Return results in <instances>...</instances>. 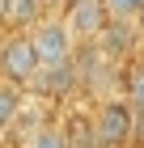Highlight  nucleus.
<instances>
[{
  "mask_svg": "<svg viewBox=\"0 0 144 148\" xmlns=\"http://www.w3.org/2000/svg\"><path fill=\"white\" fill-rule=\"evenodd\" d=\"M140 114H144V110H140ZM140 144H144V127H140Z\"/></svg>",
  "mask_w": 144,
  "mask_h": 148,
  "instance_id": "16",
  "label": "nucleus"
},
{
  "mask_svg": "<svg viewBox=\"0 0 144 148\" xmlns=\"http://www.w3.org/2000/svg\"><path fill=\"white\" fill-rule=\"evenodd\" d=\"M43 0H9V9H4V21L13 25V30H30L38 17H43Z\"/></svg>",
  "mask_w": 144,
  "mask_h": 148,
  "instance_id": "9",
  "label": "nucleus"
},
{
  "mask_svg": "<svg viewBox=\"0 0 144 148\" xmlns=\"http://www.w3.org/2000/svg\"><path fill=\"white\" fill-rule=\"evenodd\" d=\"M136 38H140V34H132V21H127V17H110L93 42L102 47V55H114V59H119V55H127V51L136 47Z\"/></svg>",
  "mask_w": 144,
  "mask_h": 148,
  "instance_id": "5",
  "label": "nucleus"
},
{
  "mask_svg": "<svg viewBox=\"0 0 144 148\" xmlns=\"http://www.w3.org/2000/svg\"><path fill=\"white\" fill-rule=\"evenodd\" d=\"M136 110L127 97H110V102H102L98 114H93V131H98V148H123L127 140L136 136Z\"/></svg>",
  "mask_w": 144,
  "mask_h": 148,
  "instance_id": "2",
  "label": "nucleus"
},
{
  "mask_svg": "<svg viewBox=\"0 0 144 148\" xmlns=\"http://www.w3.org/2000/svg\"><path fill=\"white\" fill-rule=\"evenodd\" d=\"M59 131H64L68 148H98V131H93V119H89L85 110H72L64 123H59Z\"/></svg>",
  "mask_w": 144,
  "mask_h": 148,
  "instance_id": "7",
  "label": "nucleus"
},
{
  "mask_svg": "<svg viewBox=\"0 0 144 148\" xmlns=\"http://www.w3.org/2000/svg\"><path fill=\"white\" fill-rule=\"evenodd\" d=\"M43 4H72V0H43Z\"/></svg>",
  "mask_w": 144,
  "mask_h": 148,
  "instance_id": "15",
  "label": "nucleus"
},
{
  "mask_svg": "<svg viewBox=\"0 0 144 148\" xmlns=\"http://www.w3.org/2000/svg\"><path fill=\"white\" fill-rule=\"evenodd\" d=\"M102 4H106V13H110V17H127V21L144 9V0H102Z\"/></svg>",
  "mask_w": 144,
  "mask_h": 148,
  "instance_id": "12",
  "label": "nucleus"
},
{
  "mask_svg": "<svg viewBox=\"0 0 144 148\" xmlns=\"http://www.w3.org/2000/svg\"><path fill=\"white\" fill-rule=\"evenodd\" d=\"M136 34H140V42H144V9L136 13Z\"/></svg>",
  "mask_w": 144,
  "mask_h": 148,
  "instance_id": "13",
  "label": "nucleus"
},
{
  "mask_svg": "<svg viewBox=\"0 0 144 148\" xmlns=\"http://www.w3.org/2000/svg\"><path fill=\"white\" fill-rule=\"evenodd\" d=\"M17 114H21V89L0 76V136L17 123Z\"/></svg>",
  "mask_w": 144,
  "mask_h": 148,
  "instance_id": "8",
  "label": "nucleus"
},
{
  "mask_svg": "<svg viewBox=\"0 0 144 148\" xmlns=\"http://www.w3.org/2000/svg\"><path fill=\"white\" fill-rule=\"evenodd\" d=\"M25 148H68L64 144V131L59 127H34L25 136Z\"/></svg>",
  "mask_w": 144,
  "mask_h": 148,
  "instance_id": "11",
  "label": "nucleus"
},
{
  "mask_svg": "<svg viewBox=\"0 0 144 148\" xmlns=\"http://www.w3.org/2000/svg\"><path fill=\"white\" fill-rule=\"evenodd\" d=\"M64 21H68V30H72V38L93 42V38L102 34V25L110 21V13H106L102 0H72V4H64Z\"/></svg>",
  "mask_w": 144,
  "mask_h": 148,
  "instance_id": "4",
  "label": "nucleus"
},
{
  "mask_svg": "<svg viewBox=\"0 0 144 148\" xmlns=\"http://www.w3.org/2000/svg\"><path fill=\"white\" fill-rule=\"evenodd\" d=\"M76 85V72H72V59L55 64V68H38V76L30 80V89H38L43 97H68Z\"/></svg>",
  "mask_w": 144,
  "mask_h": 148,
  "instance_id": "6",
  "label": "nucleus"
},
{
  "mask_svg": "<svg viewBox=\"0 0 144 148\" xmlns=\"http://www.w3.org/2000/svg\"><path fill=\"white\" fill-rule=\"evenodd\" d=\"M4 9H9V0H0V21H4Z\"/></svg>",
  "mask_w": 144,
  "mask_h": 148,
  "instance_id": "14",
  "label": "nucleus"
},
{
  "mask_svg": "<svg viewBox=\"0 0 144 148\" xmlns=\"http://www.w3.org/2000/svg\"><path fill=\"white\" fill-rule=\"evenodd\" d=\"M0 76L17 89H30V80L38 76V55H34V42L25 30H17L0 42Z\"/></svg>",
  "mask_w": 144,
  "mask_h": 148,
  "instance_id": "3",
  "label": "nucleus"
},
{
  "mask_svg": "<svg viewBox=\"0 0 144 148\" xmlns=\"http://www.w3.org/2000/svg\"><path fill=\"white\" fill-rule=\"evenodd\" d=\"M34 42V55H38V68H55V64H68L72 51H76V38L68 30L64 17H38V21L25 30Z\"/></svg>",
  "mask_w": 144,
  "mask_h": 148,
  "instance_id": "1",
  "label": "nucleus"
},
{
  "mask_svg": "<svg viewBox=\"0 0 144 148\" xmlns=\"http://www.w3.org/2000/svg\"><path fill=\"white\" fill-rule=\"evenodd\" d=\"M123 93H127V102H132L136 110H144V64H132V68H127Z\"/></svg>",
  "mask_w": 144,
  "mask_h": 148,
  "instance_id": "10",
  "label": "nucleus"
}]
</instances>
